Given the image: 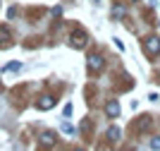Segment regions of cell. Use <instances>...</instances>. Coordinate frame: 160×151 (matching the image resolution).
Instances as JSON below:
<instances>
[{
    "mask_svg": "<svg viewBox=\"0 0 160 151\" xmlns=\"http://www.w3.org/2000/svg\"><path fill=\"white\" fill-rule=\"evenodd\" d=\"M108 134H110V139H112V142H117V139H120V127H110V130H108Z\"/></svg>",
    "mask_w": 160,
    "mask_h": 151,
    "instance_id": "7",
    "label": "cell"
},
{
    "mask_svg": "<svg viewBox=\"0 0 160 151\" xmlns=\"http://www.w3.org/2000/svg\"><path fill=\"white\" fill-rule=\"evenodd\" d=\"M41 144L43 146H53L55 144V134L53 132H43V134H41Z\"/></svg>",
    "mask_w": 160,
    "mask_h": 151,
    "instance_id": "6",
    "label": "cell"
},
{
    "mask_svg": "<svg viewBox=\"0 0 160 151\" xmlns=\"http://www.w3.org/2000/svg\"><path fill=\"white\" fill-rule=\"evenodd\" d=\"M2 39H7V29H0V43H2Z\"/></svg>",
    "mask_w": 160,
    "mask_h": 151,
    "instance_id": "11",
    "label": "cell"
},
{
    "mask_svg": "<svg viewBox=\"0 0 160 151\" xmlns=\"http://www.w3.org/2000/svg\"><path fill=\"white\" fill-rule=\"evenodd\" d=\"M151 149H160V139H151Z\"/></svg>",
    "mask_w": 160,
    "mask_h": 151,
    "instance_id": "10",
    "label": "cell"
},
{
    "mask_svg": "<svg viewBox=\"0 0 160 151\" xmlns=\"http://www.w3.org/2000/svg\"><path fill=\"white\" fill-rule=\"evenodd\" d=\"M143 51H146L148 55H158V53H160V39H158V36L146 39V41H143Z\"/></svg>",
    "mask_w": 160,
    "mask_h": 151,
    "instance_id": "1",
    "label": "cell"
},
{
    "mask_svg": "<svg viewBox=\"0 0 160 151\" xmlns=\"http://www.w3.org/2000/svg\"><path fill=\"white\" fill-rule=\"evenodd\" d=\"M100 67H103V58H100V55H91V58H88V70H91V72H98Z\"/></svg>",
    "mask_w": 160,
    "mask_h": 151,
    "instance_id": "2",
    "label": "cell"
},
{
    "mask_svg": "<svg viewBox=\"0 0 160 151\" xmlns=\"http://www.w3.org/2000/svg\"><path fill=\"white\" fill-rule=\"evenodd\" d=\"M36 105H38L41 111H48V108H53V105H55V99H53V96H43Z\"/></svg>",
    "mask_w": 160,
    "mask_h": 151,
    "instance_id": "4",
    "label": "cell"
},
{
    "mask_svg": "<svg viewBox=\"0 0 160 151\" xmlns=\"http://www.w3.org/2000/svg\"><path fill=\"white\" fill-rule=\"evenodd\" d=\"M62 132H67V134H74V127L69 125V122H62Z\"/></svg>",
    "mask_w": 160,
    "mask_h": 151,
    "instance_id": "9",
    "label": "cell"
},
{
    "mask_svg": "<svg viewBox=\"0 0 160 151\" xmlns=\"http://www.w3.org/2000/svg\"><path fill=\"white\" fill-rule=\"evenodd\" d=\"M86 43V36H84V31H74V36H72V46L74 48H81Z\"/></svg>",
    "mask_w": 160,
    "mask_h": 151,
    "instance_id": "3",
    "label": "cell"
},
{
    "mask_svg": "<svg viewBox=\"0 0 160 151\" xmlns=\"http://www.w3.org/2000/svg\"><path fill=\"white\" fill-rule=\"evenodd\" d=\"M105 111H108L110 118H117V115H120V103H117V101H110V103L105 105Z\"/></svg>",
    "mask_w": 160,
    "mask_h": 151,
    "instance_id": "5",
    "label": "cell"
},
{
    "mask_svg": "<svg viewBox=\"0 0 160 151\" xmlns=\"http://www.w3.org/2000/svg\"><path fill=\"white\" fill-rule=\"evenodd\" d=\"M77 151H84V149H77Z\"/></svg>",
    "mask_w": 160,
    "mask_h": 151,
    "instance_id": "12",
    "label": "cell"
},
{
    "mask_svg": "<svg viewBox=\"0 0 160 151\" xmlns=\"http://www.w3.org/2000/svg\"><path fill=\"white\" fill-rule=\"evenodd\" d=\"M19 62H10V65H5V67H2V72H14V70H19Z\"/></svg>",
    "mask_w": 160,
    "mask_h": 151,
    "instance_id": "8",
    "label": "cell"
}]
</instances>
